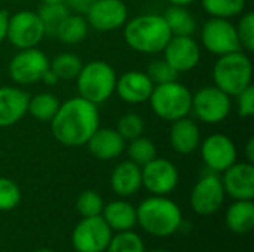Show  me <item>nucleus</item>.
I'll use <instances>...</instances> for the list:
<instances>
[{"label": "nucleus", "instance_id": "obj_34", "mask_svg": "<svg viewBox=\"0 0 254 252\" xmlns=\"http://www.w3.org/2000/svg\"><path fill=\"white\" fill-rule=\"evenodd\" d=\"M76 208L83 218L98 217L103 212L104 202H103V198L97 192L85 190L79 195L77 202H76Z\"/></svg>", "mask_w": 254, "mask_h": 252}, {"label": "nucleus", "instance_id": "obj_6", "mask_svg": "<svg viewBox=\"0 0 254 252\" xmlns=\"http://www.w3.org/2000/svg\"><path fill=\"white\" fill-rule=\"evenodd\" d=\"M192 92L183 83L173 80L155 85L149 102L152 111L162 120L174 122L189 116L192 111Z\"/></svg>", "mask_w": 254, "mask_h": 252}, {"label": "nucleus", "instance_id": "obj_40", "mask_svg": "<svg viewBox=\"0 0 254 252\" xmlns=\"http://www.w3.org/2000/svg\"><path fill=\"white\" fill-rule=\"evenodd\" d=\"M7 24H9V12L0 9V43L6 39V34H7Z\"/></svg>", "mask_w": 254, "mask_h": 252}, {"label": "nucleus", "instance_id": "obj_28", "mask_svg": "<svg viewBox=\"0 0 254 252\" xmlns=\"http://www.w3.org/2000/svg\"><path fill=\"white\" fill-rule=\"evenodd\" d=\"M201 4L210 18L231 19L244 12L247 0H201Z\"/></svg>", "mask_w": 254, "mask_h": 252}, {"label": "nucleus", "instance_id": "obj_8", "mask_svg": "<svg viewBox=\"0 0 254 252\" xmlns=\"http://www.w3.org/2000/svg\"><path fill=\"white\" fill-rule=\"evenodd\" d=\"M201 42L204 48L216 56L243 50L235 25L223 18H210L204 22L201 28Z\"/></svg>", "mask_w": 254, "mask_h": 252}, {"label": "nucleus", "instance_id": "obj_1", "mask_svg": "<svg viewBox=\"0 0 254 252\" xmlns=\"http://www.w3.org/2000/svg\"><path fill=\"white\" fill-rule=\"evenodd\" d=\"M100 128L98 105L82 97H73L60 104L51 120L54 138L67 147H82Z\"/></svg>", "mask_w": 254, "mask_h": 252}, {"label": "nucleus", "instance_id": "obj_42", "mask_svg": "<svg viewBox=\"0 0 254 252\" xmlns=\"http://www.w3.org/2000/svg\"><path fill=\"white\" fill-rule=\"evenodd\" d=\"M246 157H247V162L250 163L254 162V138H250L246 144Z\"/></svg>", "mask_w": 254, "mask_h": 252}, {"label": "nucleus", "instance_id": "obj_4", "mask_svg": "<svg viewBox=\"0 0 254 252\" xmlns=\"http://www.w3.org/2000/svg\"><path fill=\"white\" fill-rule=\"evenodd\" d=\"M214 86L226 92L229 97L238 95L241 91L253 85V64L244 50H237L223 56H217L213 67Z\"/></svg>", "mask_w": 254, "mask_h": 252}, {"label": "nucleus", "instance_id": "obj_32", "mask_svg": "<svg viewBox=\"0 0 254 252\" xmlns=\"http://www.w3.org/2000/svg\"><path fill=\"white\" fill-rule=\"evenodd\" d=\"M106 250L107 252H144V244L137 233L125 230L113 236Z\"/></svg>", "mask_w": 254, "mask_h": 252}, {"label": "nucleus", "instance_id": "obj_27", "mask_svg": "<svg viewBox=\"0 0 254 252\" xmlns=\"http://www.w3.org/2000/svg\"><path fill=\"white\" fill-rule=\"evenodd\" d=\"M58 98L51 92H39L28 100L27 113L39 122H51L60 107Z\"/></svg>", "mask_w": 254, "mask_h": 252}, {"label": "nucleus", "instance_id": "obj_24", "mask_svg": "<svg viewBox=\"0 0 254 252\" xmlns=\"http://www.w3.org/2000/svg\"><path fill=\"white\" fill-rule=\"evenodd\" d=\"M226 226L238 233L246 235L254 227V203L252 201H237L226 211Z\"/></svg>", "mask_w": 254, "mask_h": 252}, {"label": "nucleus", "instance_id": "obj_19", "mask_svg": "<svg viewBox=\"0 0 254 252\" xmlns=\"http://www.w3.org/2000/svg\"><path fill=\"white\" fill-rule=\"evenodd\" d=\"M30 95L19 86L0 88V128L16 125L27 114Z\"/></svg>", "mask_w": 254, "mask_h": 252}, {"label": "nucleus", "instance_id": "obj_25", "mask_svg": "<svg viewBox=\"0 0 254 252\" xmlns=\"http://www.w3.org/2000/svg\"><path fill=\"white\" fill-rule=\"evenodd\" d=\"M89 25L83 15L68 13L67 18L60 24L55 37L65 45H77L88 37Z\"/></svg>", "mask_w": 254, "mask_h": 252}, {"label": "nucleus", "instance_id": "obj_37", "mask_svg": "<svg viewBox=\"0 0 254 252\" xmlns=\"http://www.w3.org/2000/svg\"><path fill=\"white\" fill-rule=\"evenodd\" d=\"M241 49L247 52L254 50V13L247 12L240 18L238 25H235Z\"/></svg>", "mask_w": 254, "mask_h": 252}, {"label": "nucleus", "instance_id": "obj_22", "mask_svg": "<svg viewBox=\"0 0 254 252\" xmlns=\"http://www.w3.org/2000/svg\"><path fill=\"white\" fill-rule=\"evenodd\" d=\"M110 186L113 192L119 196L125 198V196L135 195L143 186L141 166H138L131 160L121 162L119 165H116V168L112 172Z\"/></svg>", "mask_w": 254, "mask_h": 252}, {"label": "nucleus", "instance_id": "obj_5", "mask_svg": "<svg viewBox=\"0 0 254 252\" xmlns=\"http://www.w3.org/2000/svg\"><path fill=\"white\" fill-rule=\"evenodd\" d=\"M116 79V71L110 64L106 61H91L82 65V70L74 80L79 97L98 105L115 94Z\"/></svg>", "mask_w": 254, "mask_h": 252}, {"label": "nucleus", "instance_id": "obj_43", "mask_svg": "<svg viewBox=\"0 0 254 252\" xmlns=\"http://www.w3.org/2000/svg\"><path fill=\"white\" fill-rule=\"evenodd\" d=\"M171 6H182V7H188L190 4H193L196 0H167Z\"/></svg>", "mask_w": 254, "mask_h": 252}, {"label": "nucleus", "instance_id": "obj_20", "mask_svg": "<svg viewBox=\"0 0 254 252\" xmlns=\"http://www.w3.org/2000/svg\"><path fill=\"white\" fill-rule=\"evenodd\" d=\"M127 141L118 134L116 129L112 128H98L92 137L88 140V149L91 154L98 160H113L118 159L127 144Z\"/></svg>", "mask_w": 254, "mask_h": 252}, {"label": "nucleus", "instance_id": "obj_18", "mask_svg": "<svg viewBox=\"0 0 254 252\" xmlns=\"http://www.w3.org/2000/svg\"><path fill=\"white\" fill-rule=\"evenodd\" d=\"M153 86L144 71L129 70L116 79L115 92L127 104H143L149 101Z\"/></svg>", "mask_w": 254, "mask_h": 252}, {"label": "nucleus", "instance_id": "obj_11", "mask_svg": "<svg viewBox=\"0 0 254 252\" xmlns=\"http://www.w3.org/2000/svg\"><path fill=\"white\" fill-rule=\"evenodd\" d=\"M201 157L211 172H223L237 162L238 150L234 140L225 134H211L199 144Z\"/></svg>", "mask_w": 254, "mask_h": 252}, {"label": "nucleus", "instance_id": "obj_2", "mask_svg": "<svg viewBox=\"0 0 254 252\" xmlns=\"http://www.w3.org/2000/svg\"><path fill=\"white\" fill-rule=\"evenodd\" d=\"M171 31L162 15H138L124 25V39L135 52L144 55L161 53L171 39Z\"/></svg>", "mask_w": 254, "mask_h": 252}, {"label": "nucleus", "instance_id": "obj_38", "mask_svg": "<svg viewBox=\"0 0 254 252\" xmlns=\"http://www.w3.org/2000/svg\"><path fill=\"white\" fill-rule=\"evenodd\" d=\"M237 97V111L243 119H250L254 116V88L250 85L241 91Z\"/></svg>", "mask_w": 254, "mask_h": 252}, {"label": "nucleus", "instance_id": "obj_10", "mask_svg": "<svg viewBox=\"0 0 254 252\" xmlns=\"http://www.w3.org/2000/svg\"><path fill=\"white\" fill-rule=\"evenodd\" d=\"M49 68V58L37 48L21 49L9 62V76L19 86L34 85Z\"/></svg>", "mask_w": 254, "mask_h": 252}, {"label": "nucleus", "instance_id": "obj_26", "mask_svg": "<svg viewBox=\"0 0 254 252\" xmlns=\"http://www.w3.org/2000/svg\"><path fill=\"white\" fill-rule=\"evenodd\" d=\"M162 16L173 36H193L198 28L196 18L188 7L170 6Z\"/></svg>", "mask_w": 254, "mask_h": 252}, {"label": "nucleus", "instance_id": "obj_30", "mask_svg": "<svg viewBox=\"0 0 254 252\" xmlns=\"http://www.w3.org/2000/svg\"><path fill=\"white\" fill-rule=\"evenodd\" d=\"M71 10L67 7L65 3H57V4H42L37 10V15L43 24L45 34L54 36L60 27V24L67 18V15Z\"/></svg>", "mask_w": 254, "mask_h": 252}, {"label": "nucleus", "instance_id": "obj_36", "mask_svg": "<svg viewBox=\"0 0 254 252\" xmlns=\"http://www.w3.org/2000/svg\"><path fill=\"white\" fill-rule=\"evenodd\" d=\"M21 202L18 184L9 178L0 177V211H12Z\"/></svg>", "mask_w": 254, "mask_h": 252}, {"label": "nucleus", "instance_id": "obj_9", "mask_svg": "<svg viewBox=\"0 0 254 252\" xmlns=\"http://www.w3.org/2000/svg\"><path fill=\"white\" fill-rule=\"evenodd\" d=\"M45 36H46L45 28L37 12L19 10L12 16L9 15L6 39L16 49L21 50V49L37 48V45L43 40Z\"/></svg>", "mask_w": 254, "mask_h": 252}, {"label": "nucleus", "instance_id": "obj_3", "mask_svg": "<svg viewBox=\"0 0 254 252\" xmlns=\"http://www.w3.org/2000/svg\"><path fill=\"white\" fill-rule=\"evenodd\" d=\"M182 221L180 208L164 196L153 195L137 208V223L153 236L165 238L176 233Z\"/></svg>", "mask_w": 254, "mask_h": 252}, {"label": "nucleus", "instance_id": "obj_23", "mask_svg": "<svg viewBox=\"0 0 254 252\" xmlns=\"http://www.w3.org/2000/svg\"><path fill=\"white\" fill-rule=\"evenodd\" d=\"M103 218L112 230L125 232L135 226L137 209L125 201H115L103 208Z\"/></svg>", "mask_w": 254, "mask_h": 252}, {"label": "nucleus", "instance_id": "obj_44", "mask_svg": "<svg viewBox=\"0 0 254 252\" xmlns=\"http://www.w3.org/2000/svg\"><path fill=\"white\" fill-rule=\"evenodd\" d=\"M42 4H57V3H65V0H40Z\"/></svg>", "mask_w": 254, "mask_h": 252}, {"label": "nucleus", "instance_id": "obj_15", "mask_svg": "<svg viewBox=\"0 0 254 252\" xmlns=\"http://www.w3.org/2000/svg\"><path fill=\"white\" fill-rule=\"evenodd\" d=\"M143 186L158 196L171 193L179 183V171L173 162L162 157H155L144 166H141Z\"/></svg>", "mask_w": 254, "mask_h": 252}, {"label": "nucleus", "instance_id": "obj_14", "mask_svg": "<svg viewBox=\"0 0 254 252\" xmlns=\"http://www.w3.org/2000/svg\"><path fill=\"white\" fill-rule=\"evenodd\" d=\"M89 28L97 31H115L128 21V7L122 0H95L85 13Z\"/></svg>", "mask_w": 254, "mask_h": 252}, {"label": "nucleus", "instance_id": "obj_35", "mask_svg": "<svg viewBox=\"0 0 254 252\" xmlns=\"http://www.w3.org/2000/svg\"><path fill=\"white\" fill-rule=\"evenodd\" d=\"M146 74L152 80L153 85H162V83H168V82L177 80V76H179V73L164 58L152 61L147 65Z\"/></svg>", "mask_w": 254, "mask_h": 252}, {"label": "nucleus", "instance_id": "obj_17", "mask_svg": "<svg viewBox=\"0 0 254 252\" xmlns=\"http://www.w3.org/2000/svg\"><path fill=\"white\" fill-rule=\"evenodd\" d=\"M222 184L225 193L235 201H252L254 198V166L250 162H235L223 171Z\"/></svg>", "mask_w": 254, "mask_h": 252}, {"label": "nucleus", "instance_id": "obj_13", "mask_svg": "<svg viewBox=\"0 0 254 252\" xmlns=\"http://www.w3.org/2000/svg\"><path fill=\"white\" fill-rule=\"evenodd\" d=\"M162 53L164 59L177 73H188L196 68L202 55L201 46L193 36H171Z\"/></svg>", "mask_w": 254, "mask_h": 252}, {"label": "nucleus", "instance_id": "obj_41", "mask_svg": "<svg viewBox=\"0 0 254 252\" xmlns=\"http://www.w3.org/2000/svg\"><path fill=\"white\" fill-rule=\"evenodd\" d=\"M40 82H43L45 85H48V86H55L58 82H60V79L57 77V74L51 70V68H48L46 71H45V74L42 76V80Z\"/></svg>", "mask_w": 254, "mask_h": 252}, {"label": "nucleus", "instance_id": "obj_31", "mask_svg": "<svg viewBox=\"0 0 254 252\" xmlns=\"http://www.w3.org/2000/svg\"><path fill=\"white\" fill-rule=\"evenodd\" d=\"M127 151H128L129 160L137 163L138 166H144L146 163L158 157V150H156L155 143L150 138L143 137V135L131 140Z\"/></svg>", "mask_w": 254, "mask_h": 252}, {"label": "nucleus", "instance_id": "obj_33", "mask_svg": "<svg viewBox=\"0 0 254 252\" xmlns=\"http://www.w3.org/2000/svg\"><path fill=\"white\" fill-rule=\"evenodd\" d=\"M144 119L140 114L135 113H128L119 117L118 125H116V131L118 134L125 140V141H131L137 137H141L144 132Z\"/></svg>", "mask_w": 254, "mask_h": 252}, {"label": "nucleus", "instance_id": "obj_21", "mask_svg": "<svg viewBox=\"0 0 254 252\" xmlns=\"http://www.w3.org/2000/svg\"><path fill=\"white\" fill-rule=\"evenodd\" d=\"M170 143L179 154H192L201 144V129L198 123L188 116L171 122Z\"/></svg>", "mask_w": 254, "mask_h": 252}, {"label": "nucleus", "instance_id": "obj_16", "mask_svg": "<svg viewBox=\"0 0 254 252\" xmlns=\"http://www.w3.org/2000/svg\"><path fill=\"white\" fill-rule=\"evenodd\" d=\"M225 195L220 177L216 172L205 174L192 190L190 205L196 214L211 215L223 205Z\"/></svg>", "mask_w": 254, "mask_h": 252}, {"label": "nucleus", "instance_id": "obj_39", "mask_svg": "<svg viewBox=\"0 0 254 252\" xmlns=\"http://www.w3.org/2000/svg\"><path fill=\"white\" fill-rule=\"evenodd\" d=\"M94 1L95 0H65V4L70 10H73V13L85 15Z\"/></svg>", "mask_w": 254, "mask_h": 252}, {"label": "nucleus", "instance_id": "obj_45", "mask_svg": "<svg viewBox=\"0 0 254 252\" xmlns=\"http://www.w3.org/2000/svg\"><path fill=\"white\" fill-rule=\"evenodd\" d=\"M150 252H168V251H165V250H153V251H150Z\"/></svg>", "mask_w": 254, "mask_h": 252}, {"label": "nucleus", "instance_id": "obj_7", "mask_svg": "<svg viewBox=\"0 0 254 252\" xmlns=\"http://www.w3.org/2000/svg\"><path fill=\"white\" fill-rule=\"evenodd\" d=\"M231 97L214 85L204 86L192 95V111L198 120L207 125H217L231 114Z\"/></svg>", "mask_w": 254, "mask_h": 252}, {"label": "nucleus", "instance_id": "obj_29", "mask_svg": "<svg viewBox=\"0 0 254 252\" xmlns=\"http://www.w3.org/2000/svg\"><path fill=\"white\" fill-rule=\"evenodd\" d=\"M82 59L70 52H63L49 61V68L57 74L60 80H74L82 70Z\"/></svg>", "mask_w": 254, "mask_h": 252}, {"label": "nucleus", "instance_id": "obj_12", "mask_svg": "<svg viewBox=\"0 0 254 252\" xmlns=\"http://www.w3.org/2000/svg\"><path fill=\"white\" fill-rule=\"evenodd\" d=\"M112 239V229L101 215L83 218L74 229L71 242L77 252L106 251Z\"/></svg>", "mask_w": 254, "mask_h": 252}, {"label": "nucleus", "instance_id": "obj_46", "mask_svg": "<svg viewBox=\"0 0 254 252\" xmlns=\"http://www.w3.org/2000/svg\"><path fill=\"white\" fill-rule=\"evenodd\" d=\"M36 252H54V251H51V250H39V251H36Z\"/></svg>", "mask_w": 254, "mask_h": 252}]
</instances>
